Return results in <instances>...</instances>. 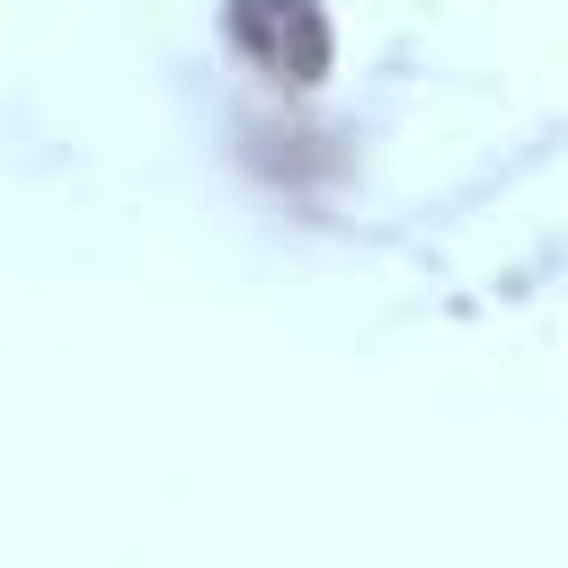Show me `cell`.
Segmentation results:
<instances>
[{"mask_svg":"<svg viewBox=\"0 0 568 568\" xmlns=\"http://www.w3.org/2000/svg\"><path fill=\"white\" fill-rule=\"evenodd\" d=\"M231 44L275 80H320L337 53L320 0H231Z\"/></svg>","mask_w":568,"mask_h":568,"instance_id":"6da1fadb","label":"cell"}]
</instances>
